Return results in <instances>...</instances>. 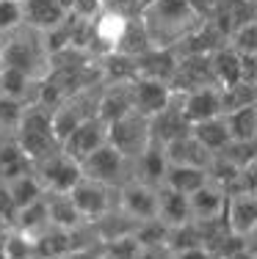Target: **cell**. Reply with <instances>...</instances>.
<instances>
[{
	"label": "cell",
	"mask_w": 257,
	"mask_h": 259,
	"mask_svg": "<svg viewBox=\"0 0 257 259\" xmlns=\"http://www.w3.org/2000/svg\"><path fill=\"white\" fill-rule=\"evenodd\" d=\"M138 20L144 22L152 50H171L191 30L202 25L191 0H150L141 9Z\"/></svg>",
	"instance_id": "obj_1"
},
{
	"label": "cell",
	"mask_w": 257,
	"mask_h": 259,
	"mask_svg": "<svg viewBox=\"0 0 257 259\" xmlns=\"http://www.w3.org/2000/svg\"><path fill=\"white\" fill-rule=\"evenodd\" d=\"M0 58H3V66L20 69L33 80H42L50 69V53L45 47V39L39 30L28 25L0 36Z\"/></svg>",
	"instance_id": "obj_2"
},
{
	"label": "cell",
	"mask_w": 257,
	"mask_h": 259,
	"mask_svg": "<svg viewBox=\"0 0 257 259\" xmlns=\"http://www.w3.org/2000/svg\"><path fill=\"white\" fill-rule=\"evenodd\" d=\"M11 135L20 144V149L28 155L30 163H36V160L61 149V141H58L56 130H53L50 110L39 108V105H30V102L25 105V113H22L20 124H17V130Z\"/></svg>",
	"instance_id": "obj_3"
},
{
	"label": "cell",
	"mask_w": 257,
	"mask_h": 259,
	"mask_svg": "<svg viewBox=\"0 0 257 259\" xmlns=\"http://www.w3.org/2000/svg\"><path fill=\"white\" fill-rule=\"evenodd\" d=\"M81 171L89 180L111 185V188H122L125 182L133 180V160L119 155L111 144H102L97 152H91L86 160H81Z\"/></svg>",
	"instance_id": "obj_4"
},
{
	"label": "cell",
	"mask_w": 257,
	"mask_h": 259,
	"mask_svg": "<svg viewBox=\"0 0 257 259\" xmlns=\"http://www.w3.org/2000/svg\"><path fill=\"white\" fill-rule=\"evenodd\" d=\"M116 190L111 185H102L97 180H89V177H81V182L69 190V199L75 209L81 212L83 224H94L102 215H108L111 209H116Z\"/></svg>",
	"instance_id": "obj_5"
},
{
	"label": "cell",
	"mask_w": 257,
	"mask_h": 259,
	"mask_svg": "<svg viewBox=\"0 0 257 259\" xmlns=\"http://www.w3.org/2000/svg\"><path fill=\"white\" fill-rule=\"evenodd\" d=\"M33 174L39 177L45 193H69L78 182H81L83 171H81V163L72 160L69 155L64 152H53V155L42 157L33 163Z\"/></svg>",
	"instance_id": "obj_6"
},
{
	"label": "cell",
	"mask_w": 257,
	"mask_h": 259,
	"mask_svg": "<svg viewBox=\"0 0 257 259\" xmlns=\"http://www.w3.org/2000/svg\"><path fill=\"white\" fill-rule=\"evenodd\" d=\"M150 119L138 116L136 110L108 124V144L127 160H136L150 146Z\"/></svg>",
	"instance_id": "obj_7"
},
{
	"label": "cell",
	"mask_w": 257,
	"mask_h": 259,
	"mask_svg": "<svg viewBox=\"0 0 257 259\" xmlns=\"http://www.w3.org/2000/svg\"><path fill=\"white\" fill-rule=\"evenodd\" d=\"M116 209H122L136 224L158 218V188H150L136 180L125 182L116 190Z\"/></svg>",
	"instance_id": "obj_8"
},
{
	"label": "cell",
	"mask_w": 257,
	"mask_h": 259,
	"mask_svg": "<svg viewBox=\"0 0 257 259\" xmlns=\"http://www.w3.org/2000/svg\"><path fill=\"white\" fill-rule=\"evenodd\" d=\"M130 91H133V110L144 119H152L155 113H161L177 94L166 80H155V77H133Z\"/></svg>",
	"instance_id": "obj_9"
},
{
	"label": "cell",
	"mask_w": 257,
	"mask_h": 259,
	"mask_svg": "<svg viewBox=\"0 0 257 259\" xmlns=\"http://www.w3.org/2000/svg\"><path fill=\"white\" fill-rule=\"evenodd\" d=\"M102 144H108V124L102 119H97V116H91V119H86L83 124H78L64 141H61V152L81 163V160H86L91 155V152L100 149Z\"/></svg>",
	"instance_id": "obj_10"
},
{
	"label": "cell",
	"mask_w": 257,
	"mask_h": 259,
	"mask_svg": "<svg viewBox=\"0 0 257 259\" xmlns=\"http://www.w3.org/2000/svg\"><path fill=\"white\" fill-rule=\"evenodd\" d=\"M177 97H180V110H182L188 124H199V121L216 119V116L224 113L222 89L218 85H199V89L182 91Z\"/></svg>",
	"instance_id": "obj_11"
},
{
	"label": "cell",
	"mask_w": 257,
	"mask_h": 259,
	"mask_svg": "<svg viewBox=\"0 0 257 259\" xmlns=\"http://www.w3.org/2000/svg\"><path fill=\"white\" fill-rule=\"evenodd\" d=\"M127 113H133L130 80H125V83H102L97 89V119L111 124V121L122 119Z\"/></svg>",
	"instance_id": "obj_12"
},
{
	"label": "cell",
	"mask_w": 257,
	"mask_h": 259,
	"mask_svg": "<svg viewBox=\"0 0 257 259\" xmlns=\"http://www.w3.org/2000/svg\"><path fill=\"white\" fill-rule=\"evenodd\" d=\"M257 193H232L224 204V221L232 234L241 237H254L257 229Z\"/></svg>",
	"instance_id": "obj_13"
},
{
	"label": "cell",
	"mask_w": 257,
	"mask_h": 259,
	"mask_svg": "<svg viewBox=\"0 0 257 259\" xmlns=\"http://www.w3.org/2000/svg\"><path fill=\"white\" fill-rule=\"evenodd\" d=\"M186 133H191V124L186 121V116H182V110H180V97L174 94V100H171L161 113H155L150 119V138L155 141V144L166 146L169 141L180 138V135H186Z\"/></svg>",
	"instance_id": "obj_14"
},
{
	"label": "cell",
	"mask_w": 257,
	"mask_h": 259,
	"mask_svg": "<svg viewBox=\"0 0 257 259\" xmlns=\"http://www.w3.org/2000/svg\"><path fill=\"white\" fill-rule=\"evenodd\" d=\"M166 168H169V160H166L163 146L155 144V141H150V146L133 160V180L150 185V188H158V185H163Z\"/></svg>",
	"instance_id": "obj_15"
},
{
	"label": "cell",
	"mask_w": 257,
	"mask_h": 259,
	"mask_svg": "<svg viewBox=\"0 0 257 259\" xmlns=\"http://www.w3.org/2000/svg\"><path fill=\"white\" fill-rule=\"evenodd\" d=\"M20 3H22V20H25V25L39 30V33L53 30L69 17L58 0H20Z\"/></svg>",
	"instance_id": "obj_16"
},
{
	"label": "cell",
	"mask_w": 257,
	"mask_h": 259,
	"mask_svg": "<svg viewBox=\"0 0 257 259\" xmlns=\"http://www.w3.org/2000/svg\"><path fill=\"white\" fill-rule=\"evenodd\" d=\"M163 152H166L169 165H197V168H207L210 160H213V155L194 138L191 133L169 141V144L163 146Z\"/></svg>",
	"instance_id": "obj_17"
},
{
	"label": "cell",
	"mask_w": 257,
	"mask_h": 259,
	"mask_svg": "<svg viewBox=\"0 0 257 259\" xmlns=\"http://www.w3.org/2000/svg\"><path fill=\"white\" fill-rule=\"evenodd\" d=\"M224 204H227V193H224L218 185H213L207 180L199 190H194L188 196V209H191V221H210L218 218L224 212Z\"/></svg>",
	"instance_id": "obj_18"
},
{
	"label": "cell",
	"mask_w": 257,
	"mask_h": 259,
	"mask_svg": "<svg viewBox=\"0 0 257 259\" xmlns=\"http://www.w3.org/2000/svg\"><path fill=\"white\" fill-rule=\"evenodd\" d=\"M158 221L171 226H180L191 221V209H188V196L177 193V190L158 185Z\"/></svg>",
	"instance_id": "obj_19"
},
{
	"label": "cell",
	"mask_w": 257,
	"mask_h": 259,
	"mask_svg": "<svg viewBox=\"0 0 257 259\" xmlns=\"http://www.w3.org/2000/svg\"><path fill=\"white\" fill-rule=\"evenodd\" d=\"M28 171H33V163L28 160V155L20 149L14 135H3L0 138V182H11Z\"/></svg>",
	"instance_id": "obj_20"
},
{
	"label": "cell",
	"mask_w": 257,
	"mask_h": 259,
	"mask_svg": "<svg viewBox=\"0 0 257 259\" xmlns=\"http://www.w3.org/2000/svg\"><path fill=\"white\" fill-rule=\"evenodd\" d=\"M210 69L218 89H230V85L241 83V55L230 45H222L218 50L210 53Z\"/></svg>",
	"instance_id": "obj_21"
},
{
	"label": "cell",
	"mask_w": 257,
	"mask_h": 259,
	"mask_svg": "<svg viewBox=\"0 0 257 259\" xmlns=\"http://www.w3.org/2000/svg\"><path fill=\"white\" fill-rule=\"evenodd\" d=\"M150 50H152V41H150V36H146L144 22L138 20V17L127 20V22H125V30H122L119 41H116V47H114V53L127 55V58L138 61L141 55H146Z\"/></svg>",
	"instance_id": "obj_22"
},
{
	"label": "cell",
	"mask_w": 257,
	"mask_h": 259,
	"mask_svg": "<svg viewBox=\"0 0 257 259\" xmlns=\"http://www.w3.org/2000/svg\"><path fill=\"white\" fill-rule=\"evenodd\" d=\"M47 201V221L50 226H58V229H78L83 224L81 212L72 204L69 193H45Z\"/></svg>",
	"instance_id": "obj_23"
},
{
	"label": "cell",
	"mask_w": 257,
	"mask_h": 259,
	"mask_svg": "<svg viewBox=\"0 0 257 259\" xmlns=\"http://www.w3.org/2000/svg\"><path fill=\"white\" fill-rule=\"evenodd\" d=\"M207 182V168H197V165H169L163 185L182 196H191Z\"/></svg>",
	"instance_id": "obj_24"
},
{
	"label": "cell",
	"mask_w": 257,
	"mask_h": 259,
	"mask_svg": "<svg viewBox=\"0 0 257 259\" xmlns=\"http://www.w3.org/2000/svg\"><path fill=\"white\" fill-rule=\"evenodd\" d=\"M232 141H257V105L230 110L222 116Z\"/></svg>",
	"instance_id": "obj_25"
},
{
	"label": "cell",
	"mask_w": 257,
	"mask_h": 259,
	"mask_svg": "<svg viewBox=\"0 0 257 259\" xmlns=\"http://www.w3.org/2000/svg\"><path fill=\"white\" fill-rule=\"evenodd\" d=\"M11 226H14V229H20L22 234H28L30 240H33L36 234L45 232L47 226H50V221H47V201H45V196H42L39 201H33V204L17 209Z\"/></svg>",
	"instance_id": "obj_26"
},
{
	"label": "cell",
	"mask_w": 257,
	"mask_h": 259,
	"mask_svg": "<svg viewBox=\"0 0 257 259\" xmlns=\"http://www.w3.org/2000/svg\"><path fill=\"white\" fill-rule=\"evenodd\" d=\"M3 185H6V190H9V196H11V201H14L17 209L33 204V201H39L42 196H45V188H42L39 177H36L33 171H28V174L17 177V180H11V182H3Z\"/></svg>",
	"instance_id": "obj_27"
},
{
	"label": "cell",
	"mask_w": 257,
	"mask_h": 259,
	"mask_svg": "<svg viewBox=\"0 0 257 259\" xmlns=\"http://www.w3.org/2000/svg\"><path fill=\"white\" fill-rule=\"evenodd\" d=\"M191 135L205 146L210 155H216L224 144L230 141V133H227V124H224L222 116L216 119H207V121H199V124H191Z\"/></svg>",
	"instance_id": "obj_28"
},
{
	"label": "cell",
	"mask_w": 257,
	"mask_h": 259,
	"mask_svg": "<svg viewBox=\"0 0 257 259\" xmlns=\"http://www.w3.org/2000/svg\"><path fill=\"white\" fill-rule=\"evenodd\" d=\"M33 85H36V80L28 77L25 72H20V69L3 66V72H0V94H6V97L30 102V97H33Z\"/></svg>",
	"instance_id": "obj_29"
},
{
	"label": "cell",
	"mask_w": 257,
	"mask_h": 259,
	"mask_svg": "<svg viewBox=\"0 0 257 259\" xmlns=\"http://www.w3.org/2000/svg\"><path fill=\"white\" fill-rule=\"evenodd\" d=\"M213 157H222L224 163L235 165V168H246L257 163V141H227Z\"/></svg>",
	"instance_id": "obj_30"
},
{
	"label": "cell",
	"mask_w": 257,
	"mask_h": 259,
	"mask_svg": "<svg viewBox=\"0 0 257 259\" xmlns=\"http://www.w3.org/2000/svg\"><path fill=\"white\" fill-rule=\"evenodd\" d=\"M246 105H257L254 102V83H243V80H241V83L230 85V89H222V108H224V113L238 110V108H246Z\"/></svg>",
	"instance_id": "obj_31"
},
{
	"label": "cell",
	"mask_w": 257,
	"mask_h": 259,
	"mask_svg": "<svg viewBox=\"0 0 257 259\" xmlns=\"http://www.w3.org/2000/svg\"><path fill=\"white\" fill-rule=\"evenodd\" d=\"M138 251H141V243L136 240V234H133V232L102 243V256H105V259H136Z\"/></svg>",
	"instance_id": "obj_32"
},
{
	"label": "cell",
	"mask_w": 257,
	"mask_h": 259,
	"mask_svg": "<svg viewBox=\"0 0 257 259\" xmlns=\"http://www.w3.org/2000/svg\"><path fill=\"white\" fill-rule=\"evenodd\" d=\"M25 105H28V102L0 94V130H3V133L11 135V133L17 130V124H20V119H22V113H25Z\"/></svg>",
	"instance_id": "obj_33"
},
{
	"label": "cell",
	"mask_w": 257,
	"mask_h": 259,
	"mask_svg": "<svg viewBox=\"0 0 257 259\" xmlns=\"http://www.w3.org/2000/svg\"><path fill=\"white\" fill-rule=\"evenodd\" d=\"M227 45H230L235 53H241V55L257 53V22L252 20V22H246V25L235 28V30L230 33Z\"/></svg>",
	"instance_id": "obj_34"
},
{
	"label": "cell",
	"mask_w": 257,
	"mask_h": 259,
	"mask_svg": "<svg viewBox=\"0 0 257 259\" xmlns=\"http://www.w3.org/2000/svg\"><path fill=\"white\" fill-rule=\"evenodd\" d=\"M22 3L20 0H0V36L11 33V30L22 28Z\"/></svg>",
	"instance_id": "obj_35"
},
{
	"label": "cell",
	"mask_w": 257,
	"mask_h": 259,
	"mask_svg": "<svg viewBox=\"0 0 257 259\" xmlns=\"http://www.w3.org/2000/svg\"><path fill=\"white\" fill-rule=\"evenodd\" d=\"M100 11H102L100 0H72L69 14L72 17H81V20H94Z\"/></svg>",
	"instance_id": "obj_36"
},
{
	"label": "cell",
	"mask_w": 257,
	"mask_h": 259,
	"mask_svg": "<svg viewBox=\"0 0 257 259\" xmlns=\"http://www.w3.org/2000/svg\"><path fill=\"white\" fill-rule=\"evenodd\" d=\"M14 215H17V207H14V201H11V196H9V190H6V185L0 182V221H3L6 226H11Z\"/></svg>",
	"instance_id": "obj_37"
},
{
	"label": "cell",
	"mask_w": 257,
	"mask_h": 259,
	"mask_svg": "<svg viewBox=\"0 0 257 259\" xmlns=\"http://www.w3.org/2000/svg\"><path fill=\"white\" fill-rule=\"evenodd\" d=\"M169 259H213V256L205 245H197V248H186V251H177V254H169Z\"/></svg>",
	"instance_id": "obj_38"
},
{
	"label": "cell",
	"mask_w": 257,
	"mask_h": 259,
	"mask_svg": "<svg viewBox=\"0 0 257 259\" xmlns=\"http://www.w3.org/2000/svg\"><path fill=\"white\" fill-rule=\"evenodd\" d=\"M222 259H254V245L252 248H243V251H235L230 256H222Z\"/></svg>",
	"instance_id": "obj_39"
},
{
	"label": "cell",
	"mask_w": 257,
	"mask_h": 259,
	"mask_svg": "<svg viewBox=\"0 0 257 259\" xmlns=\"http://www.w3.org/2000/svg\"><path fill=\"white\" fill-rule=\"evenodd\" d=\"M58 3L64 6V11H66V14H69V9H72V0H58Z\"/></svg>",
	"instance_id": "obj_40"
},
{
	"label": "cell",
	"mask_w": 257,
	"mask_h": 259,
	"mask_svg": "<svg viewBox=\"0 0 257 259\" xmlns=\"http://www.w3.org/2000/svg\"><path fill=\"white\" fill-rule=\"evenodd\" d=\"M111 3H114V0H100V6H102V9H108Z\"/></svg>",
	"instance_id": "obj_41"
},
{
	"label": "cell",
	"mask_w": 257,
	"mask_h": 259,
	"mask_svg": "<svg viewBox=\"0 0 257 259\" xmlns=\"http://www.w3.org/2000/svg\"><path fill=\"white\" fill-rule=\"evenodd\" d=\"M138 3H141V9H144V6H146V3H150V0H138Z\"/></svg>",
	"instance_id": "obj_42"
},
{
	"label": "cell",
	"mask_w": 257,
	"mask_h": 259,
	"mask_svg": "<svg viewBox=\"0 0 257 259\" xmlns=\"http://www.w3.org/2000/svg\"><path fill=\"white\" fill-rule=\"evenodd\" d=\"M3 135H9V133H3V130H0V138H3Z\"/></svg>",
	"instance_id": "obj_43"
}]
</instances>
